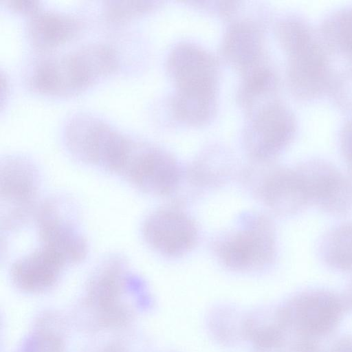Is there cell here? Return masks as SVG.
<instances>
[{
    "label": "cell",
    "mask_w": 352,
    "mask_h": 352,
    "mask_svg": "<svg viewBox=\"0 0 352 352\" xmlns=\"http://www.w3.org/2000/svg\"><path fill=\"white\" fill-rule=\"evenodd\" d=\"M277 34L287 55V80L293 94L312 100L329 93L334 71L308 21L299 15L285 16L278 22Z\"/></svg>",
    "instance_id": "1"
},
{
    "label": "cell",
    "mask_w": 352,
    "mask_h": 352,
    "mask_svg": "<svg viewBox=\"0 0 352 352\" xmlns=\"http://www.w3.org/2000/svg\"><path fill=\"white\" fill-rule=\"evenodd\" d=\"M168 70L176 85L173 107L188 124L208 120L215 106L217 68L206 51L193 44L178 45L168 58Z\"/></svg>",
    "instance_id": "2"
},
{
    "label": "cell",
    "mask_w": 352,
    "mask_h": 352,
    "mask_svg": "<svg viewBox=\"0 0 352 352\" xmlns=\"http://www.w3.org/2000/svg\"><path fill=\"white\" fill-rule=\"evenodd\" d=\"M118 64L117 55L110 47L89 44L40 61L30 74L29 84L43 94L72 96L113 73Z\"/></svg>",
    "instance_id": "3"
},
{
    "label": "cell",
    "mask_w": 352,
    "mask_h": 352,
    "mask_svg": "<svg viewBox=\"0 0 352 352\" xmlns=\"http://www.w3.org/2000/svg\"><path fill=\"white\" fill-rule=\"evenodd\" d=\"M78 212L72 199L53 195L40 201L33 219L40 245L58 255L67 266L80 263L89 252Z\"/></svg>",
    "instance_id": "4"
},
{
    "label": "cell",
    "mask_w": 352,
    "mask_h": 352,
    "mask_svg": "<svg viewBox=\"0 0 352 352\" xmlns=\"http://www.w3.org/2000/svg\"><path fill=\"white\" fill-rule=\"evenodd\" d=\"M214 248L219 261L230 270L248 272L265 268L276 255L274 225L265 214H248L239 226L220 237Z\"/></svg>",
    "instance_id": "5"
},
{
    "label": "cell",
    "mask_w": 352,
    "mask_h": 352,
    "mask_svg": "<svg viewBox=\"0 0 352 352\" xmlns=\"http://www.w3.org/2000/svg\"><path fill=\"white\" fill-rule=\"evenodd\" d=\"M129 136L103 120L88 113L67 122L64 142L77 161L114 174L124 153Z\"/></svg>",
    "instance_id": "6"
},
{
    "label": "cell",
    "mask_w": 352,
    "mask_h": 352,
    "mask_svg": "<svg viewBox=\"0 0 352 352\" xmlns=\"http://www.w3.org/2000/svg\"><path fill=\"white\" fill-rule=\"evenodd\" d=\"M41 173L30 160L10 155L1 162V227L21 230L31 220L40 202Z\"/></svg>",
    "instance_id": "7"
},
{
    "label": "cell",
    "mask_w": 352,
    "mask_h": 352,
    "mask_svg": "<svg viewBox=\"0 0 352 352\" xmlns=\"http://www.w3.org/2000/svg\"><path fill=\"white\" fill-rule=\"evenodd\" d=\"M241 173L243 184L272 212L290 217L310 205L296 166L286 167L271 162H257Z\"/></svg>",
    "instance_id": "8"
},
{
    "label": "cell",
    "mask_w": 352,
    "mask_h": 352,
    "mask_svg": "<svg viewBox=\"0 0 352 352\" xmlns=\"http://www.w3.org/2000/svg\"><path fill=\"white\" fill-rule=\"evenodd\" d=\"M344 308L342 299L335 294L309 289L293 296L278 312L288 335L321 339L335 329Z\"/></svg>",
    "instance_id": "9"
},
{
    "label": "cell",
    "mask_w": 352,
    "mask_h": 352,
    "mask_svg": "<svg viewBox=\"0 0 352 352\" xmlns=\"http://www.w3.org/2000/svg\"><path fill=\"white\" fill-rule=\"evenodd\" d=\"M118 176L142 192L164 197L177 191L183 170L168 153L133 139Z\"/></svg>",
    "instance_id": "10"
},
{
    "label": "cell",
    "mask_w": 352,
    "mask_h": 352,
    "mask_svg": "<svg viewBox=\"0 0 352 352\" xmlns=\"http://www.w3.org/2000/svg\"><path fill=\"white\" fill-rule=\"evenodd\" d=\"M138 283L126 259L120 254H111L98 263L89 280L87 302L102 323L120 324L129 316L124 307V295Z\"/></svg>",
    "instance_id": "11"
},
{
    "label": "cell",
    "mask_w": 352,
    "mask_h": 352,
    "mask_svg": "<svg viewBox=\"0 0 352 352\" xmlns=\"http://www.w3.org/2000/svg\"><path fill=\"white\" fill-rule=\"evenodd\" d=\"M296 121L285 104L270 102L252 116L245 135L246 150L254 161L271 162L291 143Z\"/></svg>",
    "instance_id": "12"
},
{
    "label": "cell",
    "mask_w": 352,
    "mask_h": 352,
    "mask_svg": "<svg viewBox=\"0 0 352 352\" xmlns=\"http://www.w3.org/2000/svg\"><path fill=\"white\" fill-rule=\"evenodd\" d=\"M311 204L333 216L352 211V179L329 162L308 159L296 166Z\"/></svg>",
    "instance_id": "13"
},
{
    "label": "cell",
    "mask_w": 352,
    "mask_h": 352,
    "mask_svg": "<svg viewBox=\"0 0 352 352\" xmlns=\"http://www.w3.org/2000/svg\"><path fill=\"white\" fill-rule=\"evenodd\" d=\"M142 234L153 250L173 257L188 253L198 239L194 221L180 208L173 206L150 213L143 221Z\"/></svg>",
    "instance_id": "14"
},
{
    "label": "cell",
    "mask_w": 352,
    "mask_h": 352,
    "mask_svg": "<svg viewBox=\"0 0 352 352\" xmlns=\"http://www.w3.org/2000/svg\"><path fill=\"white\" fill-rule=\"evenodd\" d=\"M66 266L58 255L39 245L13 262L10 275L19 289L27 293H40L56 284Z\"/></svg>",
    "instance_id": "15"
},
{
    "label": "cell",
    "mask_w": 352,
    "mask_h": 352,
    "mask_svg": "<svg viewBox=\"0 0 352 352\" xmlns=\"http://www.w3.org/2000/svg\"><path fill=\"white\" fill-rule=\"evenodd\" d=\"M80 26V22L74 16L41 8L30 16L28 36L36 47L49 50L74 37Z\"/></svg>",
    "instance_id": "16"
},
{
    "label": "cell",
    "mask_w": 352,
    "mask_h": 352,
    "mask_svg": "<svg viewBox=\"0 0 352 352\" xmlns=\"http://www.w3.org/2000/svg\"><path fill=\"white\" fill-rule=\"evenodd\" d=\"M258 31L251 25H232L223 40V51L226 58L245 74L261 66V43Z\"/></svg>",
    "instance_id": "17"
},
{
    "label": "cell",
    "mask_w": 352,
    "mask_h": 352,
    "mask_svg": "<svg viewBox=\"0 0 352 352\" xmlns=\"http://www.w3.org/2000/svg\"><path fill=\"white\" fill-rule=\"evenodd\" d=\"M319 38L328 54L352 65V5L329 12L319 26Z\"/></svg>",
    "instance_id": "18"
},
{
    "label": "cell",
    "mask_w": 352,
    "mask_h": 352,
    "mask_svg": "<svg viewBox=\"0 0 352 352\" xmlns=\"http://www.w3.org/2000/svg\"><path fill=\"white\" fill-rule=\"evenodd\" d=\"M318 253L329 267L352 272V221L335 226L320 239Z\"/></svg>",
    "instance_id": "19"
},
{
    "label": "cell",
    "mask_w": 352,
    "mask_h": 352,
    "mask_svg": "<svg viewBox=\"0 0 352 352\" xmlns=\"http://www.w3.org/2000/svg\"><path fill=\"white\" fill-rule=\"evenodd\" d=\"M244 318L241 319L232 308H219L211 316L210 326L212 333L221 342L230 344L236 342L243 338Z\"/></svg>",
    "instance_id": "20"
},
{
    "label": "cell",
    "mask_w": 352,
    "mask_h": 352,
    "mask_svg": "<svg viewBox=\"0 0 352 352\" xmlns=\"http://www.w3.org/2000/svg\"><path fill=\"white\" fill-rule=\"evenodd\" d=\"M153 2L148 1H107L102 6L107 20L113 23H122L137 17L153 8Z\"/></svg>",
    "instance_id": "21"
},
{
    "label": "cell",
    "mask_w": 352,
    "mask_h": 352,
    "mask_svg": "<svg viewBox=\"0 0 352 352\" xmlns=\"http://www.w3.org/2000/svg\"><path fill=\"white\" fill-rule=\"evenodd\" d=\"M276 86V78L267 67L259 66L245 74L243 95L252 99L274 90Z\"/></svg>",
    "instance_id": "22"
},
{
    "label": "cell",
    "mask_w": 352,
    "mask_h": 352,
    "mask_svg": "<svg viewBox=\"0 0 352 352\" xmlns=\"http://www.w3.org/2000/svg\"><path fill=\"white\" fill-rule=\"evenodd\" d=\"M329 93L341 109L352 111V65L333 73Z\"/></svg>",
    "instance_id": "23"
},
{
    "label": "cell",
    "mask_w": 352,
    "mask_h": 352,
    "mask_svg": "<svg viewBox=\"0 0 352 352\" xmlns=\"http://www.w3.org/2000/svg\"><path fill=\"white\" fill-rule=\"evenodd\" d=\"M21 352H63V344L56 333L41 330L28 338Z\"/></svg>",
    "instance_id": "24"
},
{
    "label": "cell",
    "mask_w": 352,
    "mask_h": 352,
    "mask_svg": "<svg viewBox=\"0 0 352 352\" xmlns=\"http://www.w3.org/2000/svg\"><path fill=\"white\" fill-rule=\"evenodd\" d=\"M339 144L352 178V118L345 122L339 134Z\"/></svg>",
    "instance_id": "25"
},
{
    "label": "cell",
    "mask_w": 352,
    "mask_h": 352,
    "mask_svg": "<svg viewBox=\"0 0 352 352\" xmlns=\"http://www.w3.org/2000/svg\"><path fill=\"white\" fill-rule=\"evenodd\" d=\"M5 3L10 10L30 16L41 9L40 2L38 1L9 0Z\"/></svg>",
    "instance_id": "26"
},
{
    "label": "cell",
    "mask_w": 352,
    "mask_h": 352,
    "mask_svg": "<svg viewBox=\"0 0 352 352\" xmlns=\"http://www.w3.org/2000/svg\"><path fill=\"white\" fill-rule=\"evenodd\" d=\"M324 352H352V336H346L339 338Z\"/></svg>",
    "instance_id": "27"
}]
</instances>
